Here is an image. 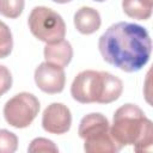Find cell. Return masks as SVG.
I'll return each mask as SVG.
<instances>
[{"label": "cell", "instance_id": "1", "mask_svg": "<svg viewBox=\"0 0 153 153\" xmlns=\"http://www.w3.org/2000/svg\"><path fill=\"white\" fill-rule=\"evenodd\" d=\"M98 49L105 62L126 73H134L149 61L152 39L143 26L118 22L99 37Z\"/></svg>", "mask_w": 153, "mask_h": 153}, {"label": "cell", "instance_id": "2", "mask_svg": "<svg viewBox=\"0 0 153 153\" xmlns=\"http://www.w3.org/2000/svg\"><path fill=\"white\" fill-rule=\"evenodd\" d=\"M110 134L121 148L133 146L137 153L152 149L153 123L135 104L127 103L115 111Z\"/></svg>", "mask_w": 153, "mask_h": 153}, {"label": "cell", "instance_id": "3", "mask_svg": "<svg viewBox=\"0 0 153 153\" xmlns=\"http://www.w3.org/2000/svg\"><path fill=\"white\" fill-rule=\"evenodd\" d=\"M122 91V80L104 71H81L71 85L73 99L81 104H110L120 98Z\"/></svg>", "mask_w": 153, "mask_h": 153}, {"label": "cell", "instance_id": "4", "mask_svg": "<svg viewBox=\"0 0 153 153\" xmlns=\"http://www.w3.org/2000/svg\"><path fill=\"white\" fill-rule=\"evenodd\" d=\"M27 24L31 33L44 43H54L66 36V24L62 17L45 6L33 7L29 14Z\"/></svg>", "mask_w": 153, "mask_h": 153}, {"label": "cell", "instance_id": "5", "mask_svg": "<svg viewBox=\"0 0 153 153\" xmlns=\"http://www.w3.org/2000/svg\"><path fill=\"white\" fill-rule=\"evenodd\" d=\"M38 98L29 92H20L10 98L4 106L6 122L14 128L23 129L29 127L39 111Z\"/></svg>", "mask_w": 153, "mask_h": 153}, {"label": "cell", "instance_id": "6", "mask_svg": "<svg viewBox=\"0 0 153 153\" xmlns=\"http://www.w3.org/2000/svg\"><path fill=\"white\" fill-rule=\"evenodd\" d=\"M33 79L37 87L48 94L62 92L66 84V74L63 68L47 61L39 63L38 67H36Z\"/></svg>", "mask_w": 153, "mask_h": 153}, {"label": "cell", "instance_id": "7", "mask_svg": "<svg viewBox=\"0 0 153 153\" xmlns=\"http://www.w3.org/2000/svg\"><path fill=\"white\" fill-rule=\"evenodd\" d=\"M72 126V114L67 105L62 103H51L42 115V127L49 134H66Z\"/></svg>", "mask_w": 153, "mask_h": 153}, {"label": "cell", "instance_id": "8", "mask_svg": "<svg viewBox=\"0 0 153 153\" xmlns=\"http://www.w3.org/2000/svg\"><path fill=\"white\" fill-rule=\"evenodd\" d=\"M110 131L108 118L100 112H92L84 116L79 123L78 134L82 140L91 139Z\"/></svg>", "mask_w": 153, "mask_h": 153}, {"label": "cell", "instance_id": "9", "mask_svg": "<svg viewBox=\"0 0 153 153\" xmlns=\"http://www.w3.org/2000/svg\"><path fill=\"white\" fill-rule=\"evenodd\" d=\"M43 54L47 62L65 68L72 61L73 48L68 41L61 39L54 43H45Z\"/></svg>", "mask_w": 153, "mask_h": 153}, {"label": "cell", "instance_id": "10", "mask_svg": "<svg viewBox=\"0 0 153 153\" xmlns=\"http://www.w3.org/2000/svg\"><path fill=\"white\" fill-rule=\"evenodd\" d=\"M73 22L75 29L80 33L92 35L99 30L102 24V18L97 10L88 6H82L74 13Z\"/></svg>", "mask_w": 153, "mask_h": 153}, {"label": "cell", "instance_id": "11", "mask_svg": "<svg viewBox=\"0 0 153 153\" xmlns=\"http://www.w3.org/2000/svg\"><path fill=\"white\" fill-rule=\"evenodd\" d=\"M84 149L87 153H116L121 147L115 142L110 131L84 140Z\"/></svg>", "mask_w": 153, "mask_h": 153}, {"label": "cell", "instance_id": "12", "mask_svg": "<svg viewBox=\"0 0 153 153\" xmlns=\"http://www.w3.org/2000/svg\"><path fill=\"white\" fill-rule=\"evenodd\" d=\"M123 12L137 20H147L152 16L153 0H122Z\"/></svg>", "mask_w": 153, "mask_h": 153}, {"label": "cell", "instance_id": "13", "mask_svg": "<svg viewBox=\"0 0 153 153\" xmlns=\"http://www.w3.org/2000/svg\"><path fill=\"white\" fill-rule=\"evenodd\" d=\"M24 6L25 0H0V14L10 19H16L23 13Z\"/></svg>", "mask_w": 153, "mask_h": 153}, {"label": "cell", "instance_id": "14", "mask_svg": "<svg viewBox=\"0 0 153 153\" xmlns=\"http://www.w3.org/2000/svg\"><path fill=\"white\" fill-rule=\"evenodd\" d=\"M13 37L10 27L2 20H0V59L7 57L12 53Z\"/></svg>", "mask_w": 153, "mask_h": 153}, {"label": "cell", "instance_id": "15", "mask_svg": "<svg viewBox=\"0 0 153 153\" xmlns=\"http://www.w3.org/2000/svg\"><path fill=\"white\" fill-rule=\"evenodd\" d=\"M18 148V137L7 129H0V153H13Z\"/></svg>", "mask_w": 153, "mask_h": 153}, {"label": "cell", "instance_id": "16", "mask_svg": "<svg viewBox=\"0 0 153 153\" xmlns=\"http://www.w3.org/2000/svg\"><path fill=\"white\" fill-rule=\"evenodd\" d=\"M27 152L30 153H57L59 148L57 146L49 139L45 137H36L30 142V146L27 148Z\"/></svg>", "mask_w": 153, "mask_h": 153}, {"label": "cell", "instance_id": "17", "mask_svg": "<svg viewBox=\"0 0 153 153\" xmlns=\"http://www.w3.org/2000/svg\"><path fill=\"white\" fill-rule=\"evenodd\" d=\"M12 74L6 66L0 65V97L12 87Z\"/></svg>", "mask_w": 153, "mask_h": 153}, {"label": "cell", "instance_id": "18", "mask_svg": "<svg viewBox=\"0 0 153 153\" xmlns=\"http://www.w3.org/2000/svg\"><path fill=\"white\" fill-rule=\"evenodd\" d=\"M51 1H54L56 4H67V2H69L72 0H51Z\"/></svg>", "mask_w": 153, "mask_h": 153}, {"label": "cell", "instance_id": "19", "mask_svg": "<svg viewBox=\"0 0 153 153\" xmlns=\"http://www.w3.org/2000/svg\"><path fill=\"white\" fill-rule=\"evenodd\" d=\"M93 1H97V2H103V1H106V0H93Z\"/></svg>", "mask_w": 153, "mask_h": 153}]
</instances>
